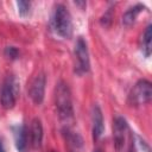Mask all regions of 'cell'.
<instances>
[{
  "label": "cell",
  "instance_id": "1",
  "mask_svg": "<svg viewBox=\"0 0 152 152\" xmlns=\"http://www.w3.org/2000/svg\"><path fill=\"white\" fill-rule=\"evenodd\" d=\"M55 102L58 116L62 121H69L74 118L71 93L68 84L63 81H59L55 89Z\"/></svg>",
  "mask_w": 152,
  "mask_h": 152
},
{
  "label": "cell",
  "instance_id": "2",
  "mask_svg": "<svg viewBox=\"0 0 152 152\" xmlns=\"http://www.w3.org/2000/svg\"><path fill=\"white\" fill-rule=\"evenodd\" d=\"M52 26L55 32L63 38H69L72 33L71 15L68 8L62 4H58L55 7V12L52 17Z\"/></svg>",
  "mask_w": 152,
  "mask_h": 152
},
{
  "label": "cell",
  "instance_id": "3",
  "mask_svg": "<svg viewBox=\"0 0 152 152\" xmlns=\"http://www.w3.org/2000/svg\"><path fill=\"white\" fill-rule=\"evenodd\" d=\"M152 86L147 80L138 81L129 93V103L132 106H142L151 101Z\"/></svg>",
  "mask_w": 152,
  "mask_h": 152
},
{
  "label": "cell",
  "instance_id": "4",
  "mask_svg": "<svg viewBox=\"0 0 152 152\" xmlns=\"http://www.w3.org/2000/svg\"><path fill=\"white\" fill-rule=\"evenodd\" d=\"M75 56L77 59L76 65V72L82 75L87 74L90 68V61H89V52L86 40L82 37H78L75 44Z\"/></svg>",
  "mask_w": 152,
  "mask_h": 152
},
{
  "label": "cell",
  "instance_id": "5",
  "mask_svg": "<svg viewBox=\"0 0 152 152\" xmlns=\"http://www.w3.org/2000/svg\"><path fill=\"white\" fill-rule=\"evenodd\" d=\"M15 94H17V82L15 78L12 76H8L0 90V103L4 108H12L15 104Z\"/></svg>",
  "mask_w": 152,
  "mask_h": 152
},
{
  "label": "cell",
  "instance_id": "6",
  "mask_svg": "<svg viewBox=\"0 0 152 152\" xmlns=\"http://www.w3.org/2000/svg\"><path fill=\"white\" fill-rule=\"evenodd\" d=\"M128 131V125L125 118L118 115L113 120V139L116 151H120L125 145L126 133Z\"/></svg>",
  "mask_w": 152,
  "mask_h": 152
},
{
  "label": "cell",
  "instance_id": "7",
  "mask_svg": "<svg viewBox=\"0 0 152 152\" xmlns=\"http://www.w3.org/2000/svg\"><path fill=\"white\" fill-rule=\"evenodd\" d=\"M45 83H46V78L43 72L38 74L31 82L28 95L34 104H40L43 102L45 94Z\"/></svg>",
  "mask_w": 152,
  "mask_h": 152
},
{
  "label": "cell",
  "instance_id": "8",
  "mask_svg": "<svg viewBox=\"0 0 152 152\" xmlns=\"http://www.w3.org/2000/svg\"><path fill=\"white\" fill-rule=\"evenodd\" d=\"M104 131V122H103V115L102 110L97 104L93 106L91 109V132H93V139L96 141L101 138Z\"/></svg>",
  "mask_w": 152,
  "mask_h": 152
},
{
  "label": "cell",
  "instance_id": "9",
  "mask_svg": "<svg viewBox=\"0 0 152 152\" xmlns=\"http://www.w3.org/2000/svg\"><path fill=\"white\" fill-rule=\"evenodd\" d=\"M15 147L19 152H28V138L25 125H18L14 128Z\"/></svg>",
  "mask_w": 152,
  "mask_h": 152
},
{
  "label": "cell",
  "instance_id": "10",
  "mask_svg": "<svg viewBox=\"0 0 152 152\" xmlns=\"http://www.w3.org/2000/svg\"><path fill=\"white\" fill-rule=\"evenodd\" d=\"M30 137H31V145L33 148H39L42 146L43 140V125L38 118H34L31 122L30 127Z\"/></svg>",
  "mask_w": 152,
  "mask_h": 152
},
{
  "label": "cell",
  "instance_id": "11",
  "mask_svg": "<svg viewBox=\"0 0 152 152\" xmlns=\"http://www.w3.org/2000/svg\"><path fill=\"white\" fill-rule=\"evenodd\" d=\"M152 50V25H147L145 28L142 37H141V51L145 55V57H148L151 55Z\"/></svg>",
  "mask_w": 152,
  "mask_h": 152
},
{
  "label": "cell",
  "instance_id": "12",
  "mask_svg": "<svg viewBox=\"0 0 152 152\" xmlns=\"http://www.w3.org/2000/svg\"><path fill=\"white\" fill-rule=\"evenodd\" d=\"M141 10H144V6L142 5H135V6L131 7V8H128L124 13V15H122V24L126 25V26L132 25L135 21L137 15L141 12Z\"/></svg>",
  "mask_w": 152,
  "mask_h": 152
},
{
  "label": "cell",
  "instance_id": "13",
  "mask_svg": "<svg viewBox=\"0 0 152 152\" xmlns=\"http://www.w3.org/2000/svg\"><path fill=\"white\" fill-rule=\"evenodd\" d=\"M64 135H65L66 141H68L71 146H74V147L78 148V147H81V146L83 145V140H82L81 135H80L78 133L71 131V129L68 128V127L64 129Z\"/></svg>",
  "mask_w": 152,
  "mask_h": 152
},
{
  "label": "cell",
  "instance_id": "14",
  "mask_svg": "<svg viewBox=\"0 0 152 152\" xmlns=\"http://www.w3.org/2000/svg\"><path fill=\"white\" fill-rule=\"evenodd\" d=\"M132 150H133V152H150L148 145L139 135L134 137V140H133V144H132Z\"/></svg>",
  "mask_w": 152,
  "mask_h": 152
},
{
  "label": "cell",
  "instance_id": "15",
  "mask_svg": "<svg viewBox=\"0 0 152 152\" xmlns=\"http://www.w3.org/2000/svg\"><path fill=\"white\" fill-rule=\"evenodd\" d=\"M17 6H18V12L21 17H25L26 14H28L30 12V7H31V2L28 1H17Z\"/></svg>",
  "mask_w": 152,
  "mask_h": 152
},
{
  "label": "cell",
  "instance_id": "16",
  "mask_svg": "<svg viewBox=\"0 0 152 152\" xmlns=\"http://www.w3.org/2000/svg\"><path fill=\"white\" fill-rule=\"evenodd\" d=\"M5 55H6L8 58H11V59H15V58L18 57L19 52H18L17 48H14V46H7V48L5 49Z\"/></svg>",
  "mask_w": 152,
  "mask_h": 152
},
{
  "label": "cell",
  "instance_id": "17",
  "mask_svg": "<svg viewBox=\"0 0 152 152\" xmlns=\"http://www.w3.org/2000/svg\"><path fill=\"white\" fill-rule=\"evenodd\" d=\"M0 152H6L5 146H4V142H2V140H1V139H0Z\"/></svg>",
  "mask_w": 152,
  "mask_h": 152
},
{
  "label": "cell",
  "instance_id": "18",
  "mask_svg": "<svg viewBox=\"0 0 152 152\" xmlns=\"http://www.w3.org/2000/svg\"><path fill=\"white\" fill-rule=\"evenodd\" d=\"M93 152H102V151H101V150H100V148H95V150H94V151H93Z\"/></svg>",
  "mask_w": 152,
  "mask_h": 152
},
{
  "label": "cell",
  "instance_id": "19",
  "mask_svg": "<svg viewBox=\"0 0 152 152\" xmlns=\"http://www.w3.org/2000/svg\"><path fill=\"white\" fill-rule=\"evenodd\" d=\"M50 152H56V151H50Z\"/></svg>",
  "mask_w": 152,
  "mask_h": 152
}]
</instances>
